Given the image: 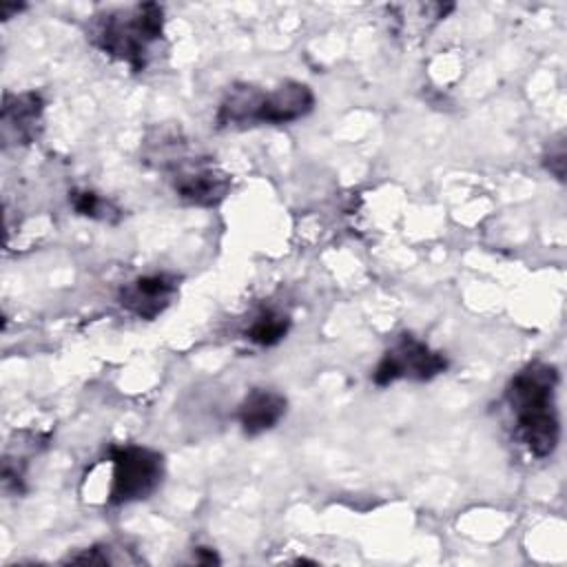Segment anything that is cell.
Returning a JSON list of instances; mask_svg holds the SVG:
<instances>
[{
  "label": "cell",
  "instance_id": "6da1fadb",
  "mask_svg": "<svg viewBox=\"0 0 567 567\" xmlns=\"http://www.w3.org/2000/svg\"><path fill=\"white\" fill-rule=\"evenodd\" d=\"M558 368L547 361L525 363L507 383L505 401L514 416L516 439L534 458H547L560 441L556 410Z\"/></svg>",
  "mask_w": 567,
  "mask_h": 567
},
{
  "label": "cell",
  "instance_id": "7a4b0ae2",
  "mask_svg": "<svg viewBox=\"0 0 567 567\" xmlns=\"http://www.w3.org/2000/svg\"><path fill=\"white\" fill-rule=\"evenodd\" d=\"M86 38L104 55L126 64L133 73H142L164 38V7L137 2L100 11L89 20Z\"/></svg>",
  "mask_w": 567,
  "mask_h": 567
},
{
  "label": "cell",
  "instance_id": "3957f363",
  "mask_svg": "<svg viewBox=\"0 0 567 567\" xmlns=\"http://www.w3.org/2000/svg\"><path fill=\"white\" fill-rule=\"evenodd\" d=\"M312 109L315 93L306 82L286 80L270 89L235 82L217 106L215 124L217 128L281 126L306 117Z\"/></svg>",
  "mask_w": 567,
  "mask_h": 567
},
{
  "label": "cell",
  "instance_id": "277c9868",
  "mask_svg": "<svg viewBox=\"0 0 567 567\" xmlns=\"http://www.w3.org/2000/svg\"><path fill=\"white\" fill-rule=\"evenodd\" d=\"M157 168L168 175L173 193L190 206L213 208L219 206L230 193V175L213 164L210 157L190 155L182 140L159 142V148L153 151Z\"/></svg>",
  "mask_w": 567,
  "mask_h": 567
},
{
  "label": "cell",
  "instance_id": "5b68a950",
  "mask_svg": "<svg viewBox=\"0 0 567 567\" xmlns=\"http://www.w3.org/2000/svg\"><path fill=\"white\" fill-rule=\"evenodd\" d=\"M111 483L106 503L128 505L151 498L164 481V456L146 445L117 443L109 447Z\"/></svg>",
  "mask_w": 567,
  "mask_h": 567
},
{
  "label": "cell",
  "instance_id": "8992f818",
  "mask_svg": "<svg viewBox=\"0 0 567 567\" xmlns=\"http://www.w3.org/2000/svg\"><path fill=\"white\" fill-rule=\"evenodd\" d=\"M450 361L441 350L430 348L425 341L412 332H403L383 352L377 368L372 370V383L377 388H388L399 379L410 381H432L447 370Z\"/></svg>",
  "mask_w": 567,
  "mask_h": 567
},
{
  "label": "cell",
  "instance_id": "52a82bcc",
  "mask_svg": "<svg viewBox=\"0 0 567 567\" xmlns=\"http://www.w3.org/2000/svg\"><path fill=\"white\" fill-rule=\"evenodd\" d=\"M179 279L175 275L153 272L124 284L117 292V301L133 317L153 321L175 301Z\"/></svg>",
  "mask_w": 567,
  "mask_h": 567
},
{
  "label": "cell",
  "instance_id": "ba28073f",
  "mask_svg": "<svg viewBox=\"0 0 567 567\" xmlns=\"http://www.w3.org/2000/svg\"><path fill=\"white\" fill-rule=\"evenodd\" d=\"M44 100L38 91L4 93L2 102V142L9 144H31L42 131Z\"/></svg>",
  "mask_w": 567,
  "mask_h": 567
},
{
  "label": "cell",
  "instance_id": "9c48e42d",
  "mask_svg": "<svg viewBox=\"0 0 567 567\" xmlns=\"http://www.w3.org/2000/svg\"><path fill=\"white\" fill-rule=\"evenodd\" d=\"M288 412V399L270 388H252L237 408V421L246 436L272 430Z\"/></svg>",
  "mask_w": 567,
  "mask_h": 567
},
{
  "label": "cell",
  "instance_id": "30bf717a",
  "mask_svg": "<svg viewBox=\"0 0 567 567\" xmlns=\"http://www.w3.org/2000/svg\"><path fill=\"white\" fill-rule=\"evenodd\" d=\"M290 323L292 321H290L288 312L277 310V308H266L250 321V326L244 330V337L255 346L272 348L286 339Z\"/></svg>",
  "mask_w": 567,
  "mask_h": 567
},
{
  "label": "cell",
  "instance_id": "8fae6325",
  "mask_svg": "<svg viewBox=\"0 0 567 567\" xmlns=\"http://www.w3.org/2000/svg\"><path fill=\"white\" fill-rule=\"evenodd\" d=\"M69 204L71 208L89 219L95 221H106V224H115L122 217V210L106 199L104 195L91 190V188H73L69 190Z\"/></svg>",
  "mask_w": 567,
  "mask_h": 567
},
{
  "label": "cell",
  "instance_id": "7c38bea8",
  "mask_svg": "<svg viewBox=\"0 0 567 567\" xmlns=\"http://www.w3.org/2000/svg\"><path fill=\"white\" fill-rule=\"evenodd\" d=\"M565 159H567V153H565V135L558 133L545 148L543 153V166L549 175H554L558 182H565Z\"/></svg>",
  "mask_w": 567,
  "mask_h": 567
},
{
  "label": "cell",
  "instance_id": "4fadbf2b",
  "mask_svg": "<svg viewBox=\"0 0 567 567\" xmlns=\"http://www.w3.org/2000/svg\"><path fill=\"white\" fill-rule=\"evenodd\" d=\"M193 558H195V563H199V565H217V563H221L219 560V556L215 554V549H210V547H195L193 549Z\"/></svg>",
  "mask_w": 567,
  "mask_h": 567
},
{
  "label": "cell",
  "instance_id": "5bb4252c",
  "mask_svg": "<svg viewBox=\"0 0 567 567\" xmlns=\"http://www.w3.org/2000/svg\"><path fill=\"white\" fill-rule=\"evenodd\" d=\"M24 9V4H9V2H2L0 4V18L2 20H9L11 13H20Z\"/></svg>",
  "mask_w": 567,
  "mask_h": 567
}]
</instances>
